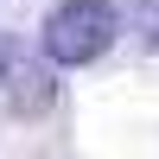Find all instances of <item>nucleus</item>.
<instances>
[{
	"label": "nucleus",
	"instance_id": "3",
	"mask_svg": "<svg viewBox=\"0 0 159 159\" xmlns=\"http://www.w3.org/2000/svg\"><path fill=\"white\" fill-rule=\"evenodd\" d=\"M134 32H140V45L159 51V0H134Z\"/></svg>",
	"mask_w": 159,
	"mask_h": 159
},
{
	"label": "nucleus",
	"instance_id": "1",
	"mask_svg": "<svg viewBox=\"0 0 159 159\" xmlns=\"http://www.w3.org/2000/svg\"><path fill=\"white\" fill-rule=\"evenodd\" d=\"M121 38V7L115 0H57L38 25V51L57 70H83Z\"/></svg>",
	"mask_w": 159,
	"mask_h": 159
},
{
	"label": "nucleus",
	"instance_id": "4",
	"mask_svg": "<svg viewBox=\"0 0 159 159\" xmlns=\"http://www.w3.org/2000/svg\"><path fill=\"white\" fill-rule=\"evenodd\" d=\"M19 64H25V45H19L13 32H0V96H7V83H13V70H19Z\"/></svg>",
	"mask_w": 159,
	"mask_h": 159
},
{
	"label": "nucleus",
	"instance_id": "2",
	"mask_svg": "<svg viewBox=\"0 0 159 159\" xmlns=\"http://www.w3.org/2000/svg\"><path fill=\"white\" fill-rule=\"evenodd\" d=\"M51 96H57V83H51L45 57H32V51H25V64L13 70V83H7V108H13V115H45Z\"/></svg>",
	"mask_w": 159,
	"mask_h": 159
}]
</instances>
